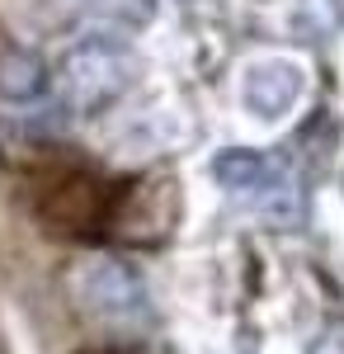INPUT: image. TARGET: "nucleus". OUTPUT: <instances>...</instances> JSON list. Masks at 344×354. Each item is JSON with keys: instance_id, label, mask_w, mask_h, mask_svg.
Here are the masks:
<instances>
[{"instance_id": "1", "label": "nucleus", "mask_w": 344, "mask_h": 354, "mask_svg": "<svg viewBox=\"0 0 344 354\" xmlns=\"http://www.w3.org/2000/svg\"><path fill=\"white\" fill-rule=\"evenodd\" d=\"M137 76V57L123 38H85L57 66V100L61 109L90 118L108 109L113 100H123V90Z\"/></svg>"}, {"instance_id": "2", "label": "nucleus", "mask_w": 344, "mask_h": 354, "mask_svg": "<svg viewBox=\"0 0 344 354\" xmlns=\"http://www.w3.org/2000/svg\"><path fill=\"white\" fill-rule=\"evenodd\" d=\"M71 293L80 298V307L104 322L113 330H142L146 326V288L128 265L118 260H90L71 274Z\"/></svg>"}, {"instance_id": "3", "label": "nucleus", "mask_w": 344, "mask_h": 354, "mask_svg": "<svg viewBox=\"0 0 344 354\" xmlns=\"http://www.w3.org/2000/svg\"><path fill=\"white\" fill-rule=\"evenodd\" d=\"M302 90H307L302 62H292V57H255L245 66V76H240V104L260 123H278V118H288L297 109Z\"/></svg>"}, {"instance_id": "4", "label": "nucleus", "mask_w": 344, "mask_h": 354, "mask_svg": "<svg viewBox=\"0 0 344 354\" xmlns=\"http://www.w3.org/2000/svg\"><path fill=\"white\" fill-rule=\"evenodd\" d=\"M212 175L236 194H269L274 185H283V170L269 156H255V151H227V156H217Z\"/></svg>"}, {"instance_id": "5", "label": "nucleus", "mask_w": 344, "mask_h": 354, "mask_svg": "<svg viewBox=\"0 0 344 354\" xmlns=\"http://www.w3.org/2000/svg\"><path fill=\"white\" fill-rule=\"evenodd\" d=\"M48 90V71L33 53H5L0 57V100L5 104H33Z\"/></svg>"}, {"instance_id": "6", "label": "nucleus", "mask_w": 344, "mask_h": 354, "mask_svg": "<svg viewBox=\"0 0 344 354\" xmlns=\"http://www.w3.org/2000/svg\"><path fill=\"white\" fill-rule=\"evenodd\" d=\"M312 354H344V330H321Z\"/></svg>"}]
</instances>
